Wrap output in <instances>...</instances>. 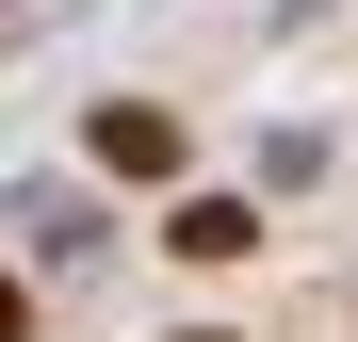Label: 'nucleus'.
I'll use <instances>...</instances> for the list:
<instances>
[{
	"label": "nucleus",
	"mask_w": 358,
	"mask_h": 342,
	"mask_svg": "<svg viewBox=\"0 0 358 342\" xmlns=\"http://www.w3.org/2000/svg\"><path fill=\"white\" fill-rule=\"evenodd\" d=\"M245 245H261L245 196H196V212H179V261H245Z\"/></svg>",
	"instance_id": "1"
},
{
	"label": "nucleus",
	"mask_w": 358,
	"mask_h": 342,
	"mask_svg": "<svg viewBox=\"0 0 358 342\" xmlns=\"http://www.w3.org/2000/svg\"><path fill=\"white\" fill-rule=\"evenodd\" d=\"M98 163H131V180H163V163H179V131H163V114H131V98H114V114H98Z\"/></svg>",
	"instance_id": "2"
},
{
	"label": "nucleus",
	"mask_w": 358,
	"mask_h": 342,
	"mask_svg": "<svg viewBox=\"0 0 358 342\" xmlns=\"http://www.w3.org/2000/svg\"><path fill=\"white\" fill-rule=\"evenodd\" d=\"M17 326H33V310H17V277H0V342H17Z\"/></svg>",
	"instance_id": "3"
},
{
	"label": "nucleus",
	"mask_w": 358,
	"mask_h": 342,
	"mask_svg": "<svg viewBox=\"0 0 358 342\" xmlns=\"http://www.w3.org/2000/svg\"><path fill=\"white\" fill-rule=\"evenodd\" d=\"M196 342H228V326H196Z\"/></svg>",
	"instance_id": "4"
}]
</instances>
